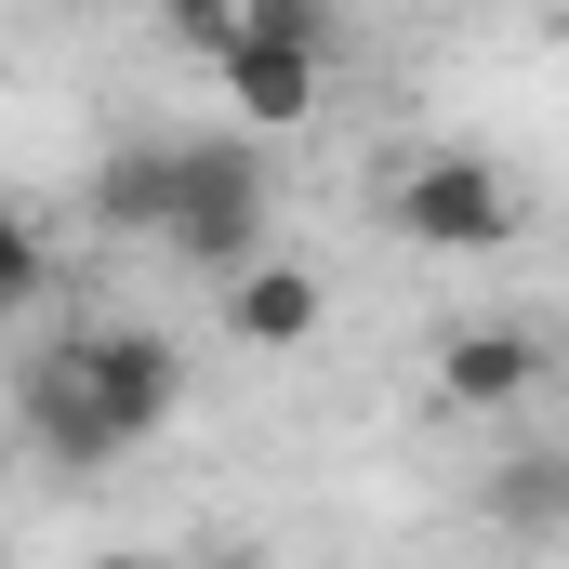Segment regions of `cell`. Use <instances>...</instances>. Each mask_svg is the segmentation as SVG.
<instances>
[{
  "label": "cell",
  "instance_id": "5b68a950",
  "mask_svg": "<svg viewBox=\"0 0 569 569\" xmlns=\"http://www.w3.org/2000/svg\"><path fill=\"white\" fill-rule=\"evenodd\" d=\"M212 331H226L239 358H305V345L331 331V279L291 266V252H266V266H239V279L212 291Z\"/></svg>",
  "mask_w": 569,
  "mask_h": 569
},
{
  "label": "cell",
  "instance_id": "6da1fadb",
  "mask_svg": "<svg viewBox=\"0 0 569 569\" xmlns=\"http://www.w3.org/2000/svg\"><path fill=\"white\" fill-rule=\"evenodd\" d=\"M172 411H186V358H172V331H146V318H93V331H67V345L27 358V437H40L53 463H120V450H146Z\"/></svg>",
  "mask_w": 569,
  "mask_h": 569
},
{
  "label": "cell",
  "instance_id": "8992f818",
  "mask_svg": "<svg viewBox=\"0 0 569 569\" xmlns=\"http://www.w3.org/2000/svg\"><path fill=\"white\" fill-rule=\"evenodd\" d=\"M212 93H226V120L239 133H305L318 107H331V53H305V40H239L226 67H212Z\"/></svg>",
  "mask_w": 569,
  "mask_h": 569
},
{
  "label": "cell",
  "instance_id": "ba28073f",
  "mask_svg": "<svg viewBox=\"0 0 569 569\" xmlns=\"http://www.w3.org/2000/svg\"><path fill=\"white\" fill-rule=\"evenodd\" d=\"M477 503H490V530H530V543H557V530H569V450H543V437H530V450H503Z\"/></svg>",
  "mask_w": 569,
  "mask_h": 569
},
{
  "label": "cell",
  "instance_id": "277c9868",
  "mask_svg": "<svg viewBox=\"0 0 569 569\" xmlns=\"http://www.w3.org/2000/svg\"><path fill=\"white\" fill-rule=\"evenodd\" d=\"M437 398L450 411H477V425H517L530 398H543V371H557V345L543 331H517V318H463V331H437Z\"/></svg>",
  "mask_w": 569,
  "mask_h": 569
},
{
  "label": "cell",
  "instance_id": "9c48e42d",
  "mask_svg": "<svg viewBox=\"0 0 569 569\" xmlns=\"http://www.w3.org/2000/svg\"><path fill=\"white\" fill-rule=\"evenodd\" d=\"M159 13H172V40H186L199 67H226V53L252 40V0H159Z\"/></svg>",
  "mask_w": 569,
  "mask_h": 569
},
{
  "label": "cell",
  "instance_id": "30bf717a",
  "mask_svg": "<svg viewBox=\"0 0 569 569\" xmlns=\"http://www.w3.org/2000/svg\"><path fill=\"white\" fill-rule=\"evenodd\" d=\"M252 27H266V40H305V53H331V0H252Z\"/></svg>",
  "mask_w": 569,
  "mask_h": 569
},
{
  "label": "cell",
  "instance_id": "7a4b0ae2",
  "mask_svg": "<svg viewBox=\"0 0 569 569\" xmlns=\"http://www.w3.org/2000/svg\"><path fill=\"white\" fill-rule=\"evenodd\" d=\"M159 252L199 266L212 291L239 279V266H266V159H252V133H186V199H172V239Z\"/></svg>",
  "mask_w": 569,
  "mask_h": 569
},
{
  "label": "cell",
  "instance_id": "8fae6325",
  "mask_svg": "<svg viewBox=\"0 0 569 569\" xmlns=\"http://www.w3.org/2000/svg\"><path fill=\"white\" fill-rule=\"evenodd\" d=\"M93 569H172V557H93Z\"/></svg>",
  "mask_w": 569,
  "mask_h": 569
},
{
  "label": "cell",
  "instance_id": "3957f363",
  "mask_svg": "<svg viewBox=\"0 0 569 569\" xmlns=\"http://www.w3.org/2000/svg\"><path fill=\"white\" fill-rule=\"evenodd\" d=\"M398 226H411L425 252H503V239L530 226V186H517L503 159H477V146H437L425 172H398Z\"/></svg>",
  "mask_w": 569,
  "mask_h": 569
},
{
  "label": "cell",
  "instance_id": "52a82bcc",
  "mask_svg": "<svg viewBox=\"0 0 569 569\" xmlns=\"http://www.w3.org/2000/svg\"><path fill=\"white\" fill-rule=\"evenodd\" d=\"M172 199H186V133L107 146V172H93V226L107 239H172Z\"/></svg>",
  "mask_w": 569,
  "mask_h": 569
}]
</instances>
